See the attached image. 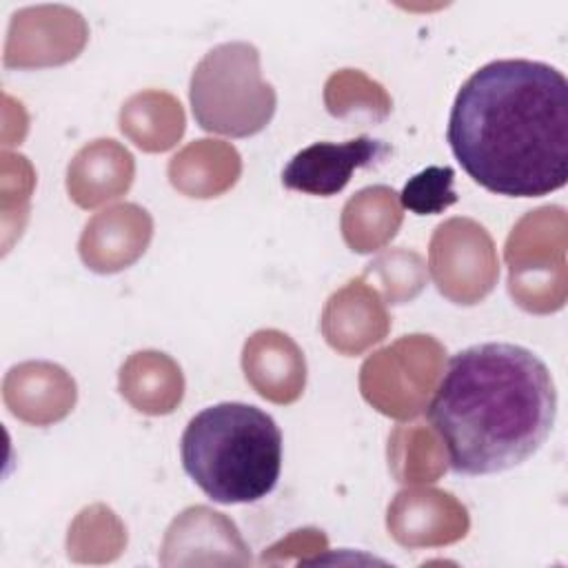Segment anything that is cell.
<instances>
[{
    "label": "cell",
    "instance_id": "obj_1",
    "mask_svg": "<svg viewBox=\"0 0 568 568\" xmlns=\"http://www.w3.org/2000/svg\"><path fill=\"white\" fill-rule=\"evenodd\" d=\"M446 140L486 191L539 197L568 180V82L546 62L479 67L457 91Z\"/></svg>",
    "mask_w": 568,
    "mask_h": 568
},
{
    "label": "cell",
    "instance_id": "obj_2",
    "mask_svg": "<svg viewBox=\"0 0 568 568\" xmlns=\"http://www.w3.org/2000/svg\"><path fill=\"white\" fill-rule=\"evenodd\" d=\"M555 415L557 388L548 366L510 342L455 353L426 413L459 475L519 466L548 439Z\"/></svg>",
    "mask_w": 568,
    "mask_h": 568
},
{
    "label": "cell",
    "instance_id": "obj_3",
    "mask_svg": "<svg viewBox=\"0 0 568 568\" xmlns=\"http://www.w3.org/2000/svg\"><path fill=\"white\" fill-rule=\"evenodd\" d=\"M180 457L186 475L213 501L253 504L280 479L282 433L262 408L222 402L189 419Z\"/></svg>",
    "mask_w": 568,
    "mask_h": 568
},
{
    "label": "cell",
    "instance_id": "obj_4",
    "mask_svg": "<svg viewBox=\"0 0 568 568\" xmlns=\"http://www.w3.org/2000/svg\"><path fill=\"white\" fill-rule=\"evenodd\" d=\"M189 100L195 122L231 138L260 133L275 113V91L262 80L260 53L248 42H224L193 69Z\"/></svg>",
    "mask_w": 568,
    "mask_h": 568
},
{
    "label": "cell",
    "instance_id": "obj_5",
    "mask_svg": "<svg viewBox=\"0 0 568 568\" xmlns=\"http://www.w3.org/2000/svg\"><path fill=\"white\" fill-rule=\"evenodd\" d=\"M388 151V144L368 135L346 142H315L291 158L282 171V184L291 191L328 197L348 184L355 169L377 164Z\"/></svg>",
    "mask_w": 568,
    "mask_h": 568
},
{
    "label": "cell",
    "instance_id": "obj_6",
    "mask_svg": "<svg viewBox=\"0 0 568 568\" xmlns=\"http://www.w3.org/2000/svg\"><path fill=\"white\" fill-rule=\"evenodd\" d=\"M453 182H455L453 166H426L404 184L399 193V202L404 209L417 215L442 213L444 209L457 202Z\"/></svg>",
    "mask_w": 568,
    "mask_h": 568
}]
</instances>
